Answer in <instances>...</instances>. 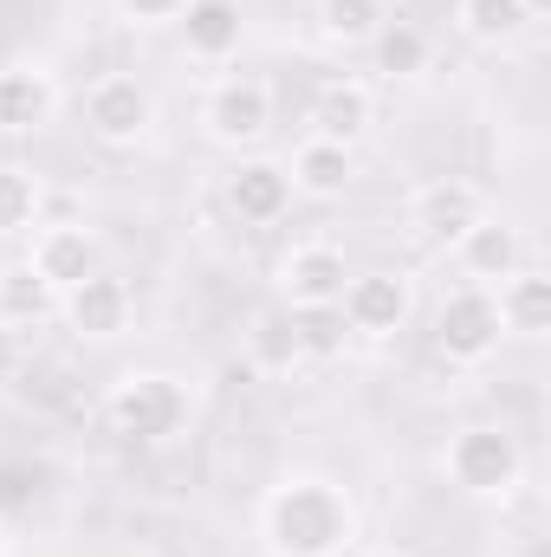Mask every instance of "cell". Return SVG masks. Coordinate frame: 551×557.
<instances>
[{
  "label": "cell",
  "mask_w": 551,
  "mask_h": 557,
  "mask_svg": "<svg viewBox=\"0 0 551 557\" xmlns=\"http://www.w3.org/2000/svg\"><path fill=\"white\" fill-rule=\"evenodd\" d=\"M254 539L267 557H351L364 545V506L331 473H279L254 506Z\"/></svg>",
  "instance_id": "cell-1"
},
{
  "label": "cell",
  "mask_w": 551,
  "mask_h": 557,
  "mask_svg": "<svg viewBox=\"0 0 551 557\" xmlns=\"http://www.w3.org/2000/svg\"><path fill=\"white\" fill-rule=\"evenodd\" d=\"M46 221V182L20 162H0V240L33 234Z\"/></svg>",
  "instance_id": "cell-24"
},
{
  "label": "cell",
  "mask_w": 551,
  "mask_h": 557,
  "mask_svg": "<svg viewBox=\"0 0 551 557\" xmlns=\"http://www.w3.org/2000/svg\"><path fill=\"white\" fill-rule=\"evenodd\" d=\"M441 473L461 499H480V506H506L519 486H526V447L519 434H506L500 421H467L448 434L441 447Z\"/></svg>",
  "instance_id": "cell-2"
},
{
  "label": "cell",
  "mask_w": 551,
  "mask_h": 557,
  "mask_svg": "<svg viewBox=\"0 0 551 557\" xmlns=\"http://www.w3.org/2000/svg\"><path fill=\"white\" fill-rule=\"evenodd\" d=\"M370 72L383 85H415L434 72V39L415 20H383V33L370 39Z\"/></svg>",
  "instance_id": "cell-20"
},
{
  "label": "cell",
  "mask_w": 551,
  "mask_h": 557,
  "mask_svg": "<svg viewBox=\"0 0 551 557\" xmlns=\"http://www.w3.org/2000/svg\"><path fill=\"white\" fill-rule=\"evenodd\" d=\"M105 421H111L124 441H137V447H162V441L188 434V421H195V389H188L182 376H169V370H131V376L111 383Z\"/></svg>",
  "instance_id": "cell-3"
},
{
  "label": "cell",
  "mask_w": 551,
  "mask_h": 557,
  "mask_svg": "<svg viewBox=\"0 0 551 557\" xmlns=\"http://www.w3.org/2000/svg\"><path fill=\"white\" fill-rule=\"evenodd\" d=\"M519 7H526V20H532V26H539V20L551 13V0H519Z\"/></svg>",
  "instance_id": "cell-29"
},
{
  "label": "cell",
  "mask_w": 551,
  "mask_h": 557,
  "mask_svg": "<svg viewBox=\"0 0 551 557\" xmlns=\"http://www.w3.org/2000/svg\"><path fill=\"white\" fill-rule=\"evenodd\" d=\"M131 318H137V292H131V278H118L111 267L78 278L72 292H59V324L78 344H118L131 331Z\"/></svg>",
  "instance_id": "cell-9"
},
{
  "label": "cell",
  "mask_w": 551,
  "mask_h": 557,
  "mask_svg": "<svg viewBox=\"0 0 551 557\" xmlns=\"http://www.w3.org/2000/svg\"><path fill=\"white\" fill-rule=\"evenodd\" d=\"M493 305H500V331L519 337V344H539L551 331V278L539 267H519L513 278H500Z\"/></svg>",
  "instance_id": "cell-19"
},
{
  "label": "cell",
  "mask_w": 551,
  "mask_h": 557,
  "mask_svg": "<svg viewBox=\"0 0 551 557\" xmlns=\"http://www.w3.org/2000/svg\"><path fill=\"white\" fill-rule=\"evenodd\" d=\"M344 285H351V260H344L338 240H298V247L279 253V267H273V292H279V305H292V311L338 305Z\"/></svg>",
  "instance_id": "cell-10"
},
{
  "label": "cell",
  "mask_w": 551,
  "mask_h": 557,
  "mask_svg": "<svg viewBox=\"0 0 551 557\" xmlns=\"http://www.w3.org/2000/svg\"><path fill=\"white\" fill-rule=\"evenodd\" d=\"M480 214H493V208H487V188L467 182V175H428V182H415L409 201H403L409 234L421 247H441V253H448Z\"/></svg>",
  "instance_id": "cell-7"
},
{
  "label": "cell",
  "mask_w": 551,
  "mask_h": 557,
  "mask_svg": "<svg viewBox=\"0 0 551 557\" xmlns=\"http://www.w3.org/2000/svg\"><path fill=\"white\" fill-rule=\"evenodd\" d=\"M500 344H506V331H500V305H493L487 285L441 292V305H434V357L448 370H480V363L500 357Z\"/></svg>",
  "instance_id": "cell-6"
},
{
  "label": "cell",
  "mask_w": 551,
  "mask_h": 557,
  "mask_svg": "<svg viewBox=\"0 0 551 557\" xmlns=\"http://www.w3.org/2000/svg\"><path fill=\"white\" fill-rule=\"evenodd\" d=\"M273 111H279L273 78H260V72H215L201 104H195V124H201V137L215 149L254 156L260 143L273 137Z\"/></svg>",
  "instance_id": "cell-4"
},
{
  "label": "cell",
  "mask_w": 551,
  "mask_h": 557,
  "mask_svg": "<svg viewBox=\"0 0 551 557\" xmlns=\"http://www.w3.org/2000/svg\"><path fill=\"white\" fill-rule=\"evenodd\" d=\"M241 357H247V370L254 376H298L305 370V350H298V318H292V305H260L254 318H247V331H241Z\"/></svg>",
  "instance_id": "cell-17"
},
{
  "label": "cell",
  "mask_w": 551,
  "mask_h": 557,
  "mask_svg": "<svg viewBox=\"0 0 551 557\" xmlns=\"http://www.w3.org/2000/svg\"><path fill=\"white\" fill-rule=\"evenodd\" d=\"M370 131H377V91H370L364 78L338 72V78H325V85L311 91V137L357 149Z\"/></svg>",
  "instance_id": "cell-16"
},
{
  "label": "cell",
  "mask_w": 551,
  "mask_h": 557,
  "mask_svg": "<svg viewBox=\"0 0 551 557\" xmlns=\"http://www.w3.org/2000/svg\"><path fill=\"white\" fill-rule=\"evenodd\" d=\"M156 124H162V98H156L149 78H137V72L91 78V91H85V137L98 149L131 156V149H143L156 137Z\"/></svg>",
  "instance_id": "cell-5"
},
{
  "label": "cell",
  "mask_w": 551,
  "mask_h": 557,
  "mask_svg": "<svg viewBox=\"0 0 551 557\" xmlns=\"http://www.w3.org/2000/svg\"><path fill=\"white\" fill-rule=\"evenodd\" d=\"M221 195H228V214H234L241 227H273V221L292 214V201H298L279 156H234Z\"/></svg>",
  "instance_id": "cell-13"
},
{
  "label": "cell",
  "mask_w": 551,
  "mask_h": 557,
  "mask_svg": "<svg viewBox=\"0 0 551 557\" xmlns=\"http://www.w3.org/2000/svg\"><path fill=\"white\" fill-rule=\"evenodd\" d=\"M351 337H370V344H390L403 337L415 318V278L403 267H370V273H351L344 298H338Z\"/></svg>",
  "instance_id": "cell-8"
},
{
  "label": "cell",
  "mask_w": 551,
  "mask_h": 557,
  "mask_svg": "<svg viewBox=\"0 0 551 557\" xmlns=\"http://www.w3.org/2000/svg\"><path fill=\"white\" fill-rule=\"evenodd\" d=\"M13 552V539H7V519H0V557Z\"/></svg>",
  "instance_id": "cell-30"
},
{
  "label": "cell",
  "mask_w": 551,
  "mask_h": 557,
  "mask_svg": "<svg viewBox=\"0 0 551 557\" xmlns=\"http://www.w3.org/2000/svg\"><path fill=\"white\" fill-rule=\"evenodd\" d=\"M454 267H461V285H500V278H513L526 267V234L513 227V221H500V214H480L454 247Z\"/></svg>",
  "instance_id": "cell-14"
},
{
  "label": "cell",
  "mask_w": 551,
  "mask_h": 557,
  "mask_svg": "<svg viewBox=\"0 0 551 557\" xmlns=\"http://www.w3.org/2000/svg\"><path fill=\"white\" fill-rule=\"evenodd\" d=\"M285 175H292V195H298V201H344V195L357 188V149L325 143V137H305L298 149H292Z\"/></svg>",
  "instance_id": "cell-18"
},
{
  "label": "cell",
  "mask_w": 551,
  "mask_h": 557,
  "mask_svg": "<svg viewBox=\"0 0 551 557\" xmlns=\"http://www.w3.org/2000/svg\"><path fill=\"white\" fill-rule=\"evenodd\" d=\"M383 20H390V0H311V26L331 52H370Z\"/></svg>",
  "instance_id": "cell-21"
},
{
  "label": "cell",
  "mask_w": 551,
  "mask_h": 557,
  "mask_svg": "<svg viewBox=\"0 0 551 557\" xmlns=\"http://www.w3.org/2000/svg\"><path fill=\"white\" fill-rule=\"evenodd\" d=\"M292 318H298V350H305V363H338V357H344L351 324H344L338 305H311V311H292Z\"/></svg>",
  "instance_id": "cell-25"
},
{
  "label": "cell",
  "mask_w": 551,
  "mask_h": 557,
  "mask_svg": "<svg viewBox=\"0 0 551 557\" xmlns=\"http://www.w3.org/2000/svg\"><path fill=\"white\" fill-rule=\"evenodd\" d=\"M65 104V85L46 59H7L0 65V137H39Z\"/></svg>",
  "instance_id": "cell-11"
},
{
  "label": "cell",
  "mask_w": 551,
  "mask_h": 557,
  "mask_svg": "<svg viewBox=\"0 0 551 557\" xmlns=\"http://www.w3.org/2000/svg\"><path fill=\"white\" fill-rule=\"evenodd\" d=\"M46 318H59V292L33 273L26 260L0 267V324H13V331H33V324H46Z\"/></svg>",
  "instance_id": "cell-23"
},
{
  "label": "cell",
  "mask_w": 551,
  "mask_h": 557,
  "mask_svg": "<svg viewBox=\"0 0 551 557\" xmlns=\"http://www.w3.org/2000/svg\"><path fill=\"white\" fill-rule=\"evenodd\" d=\"M26 267L46 278L52 292H72L78 278L105 273V240H98L91 221H39L33 247H26Z\"/></svg>",
  "instance_id": "cell-12"
},
{
  "label": "cell",
  "mask_w": 551,
  "mask_h": 557,
  "mask_svg": "<svg viewBox=\"0 0 551 557\" xmlns=\"http://www.w3.org/2000/svg\"><path fill=\"white\" fill-rule=\"evenodd\" d=\"M351 557H409V552H403V545H357Z\"/></svg>",
  "instance_id": "cell-28"
},
{
  "label": "cell",
  "mask_w": 551,
  "mask_h": 557,
  "mask_svg": "<svg viewBox=\"0 0 551 557\" xmlns=\"http://www.w3.org/2000/svg\"><path fill=\"white\" fill-rule=\"evenodd\" d=\"M454 33L480 52H506L532 33V20L519 0H454Z\"/></svg>",
  "instance_id": "cell-22"
},
{
  "label": "cell",
  "mask_w": 551,
  "mask_h": 557,
  "mask_svg": "<svg viewBox=\"0 0 551 557\" xmlns=\"http://www.w3.org/2000/svg\"><path fill=\"white\" fill-rule=\"evenodd\" d=\"M175 39H182V52L195 65L221 72L247 46V13H241V0H188V13L175 20Z\"/></svg>",
  "instance_id": "cell-15"
},
{
  "label": "cell",
  "mask_w": 551,
  "mask_h": 557,
  "mask_svg": "<svg viewBox=\"0 0 551 557\" xmlns=\"http://www.w3.org/2000/svg\"><path fill=\"white\" fill-rule=\"evenodd\" d=\"M20 370H26V337L13 324H0V389H13Z\"/></svg>",
  "instance_id": "cell-27"
},
{
  "label": "cell",
  "mask_w": 551,
  "mask_h": 557,
  "mask_svg": "<svg viewBox=\"0 0 551 557\" xmlns=\"http://www.w3.org/2000/svg\"><path fill=\"white\" fill-rule=\"evenodd\" d=\"M111 13L131 33H175V20L188 13V0H111Z\"/></svg>",
  "instance_id": "cell-26"
}]
</instances>
